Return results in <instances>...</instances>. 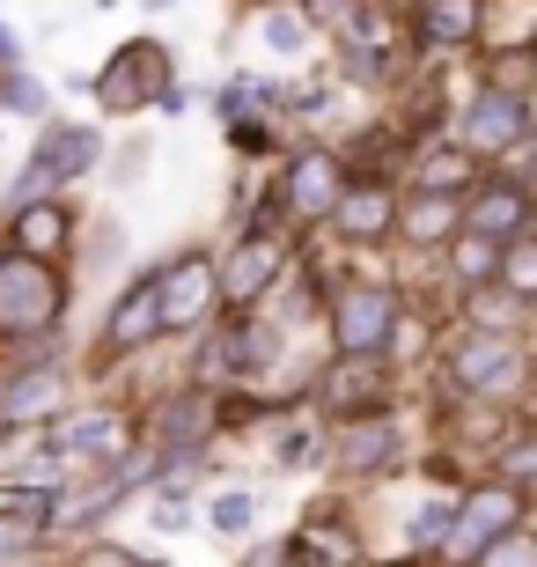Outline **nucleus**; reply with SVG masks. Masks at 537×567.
I'll use <instances>...</instances> for the list:
<instances>
[{
	"instance_id": "f257e3e1",
	"label": "nucleus",
	"mask_w": 537,
	"mask_h": 567,
	"mask_svg": "<svg viewBox=\"0 0 537 567\" xmlns=\"http://www.w3.org/2000/svg\"><path fill=\"white\" fill-rule=\"evenodd\" d=\"M60 280L52 266L30 251H8L0 258V339H38L44 324H60Z\"/></svg>"
},
{
	"instance_id": "f03ea898",
	"label": "nucleus",
	"mask_w": 537,
	"mask_h": 567,
	"mask_svg": "<svg viewBox=\"0 0 537 567\" xmlns=\"http://www.w3.org/2000/svg\"><path fill=\"white\" fill-rule=\"evenodd\" d=\"M89 163H96V133H89V126H60V133H44V147L30 155V169H22L16 199H30V192H44V185H60V177H82Z\"/></svg>"
},
{
	"instance_id": "7ed1b4c3",
	"label": "nucleus",
	"mask_w": 537,
	"mask_h": 567,
	"mask_svg": "<svg viewBox=\"0 0 537 567\" xmlns=\"http://www.w3.org/2000/svg\"><path fill=\"white\" fill-rule=\"evenodd\" d=\"M155 89H163V52H155V44H125L118 66H104V74H96L104 111H141Z\"/></svg>"
},
{
	"instance_id": "20e7f679",
	"label": "nucleus",
	"mask_w": 537,
	"mask_h": 567,
	"mask_svg": "<svg viewBox=\"0 0 537 567\" xmlns=\"http://www.w3.org/2000/svg\"><path fill=\"white\" fill-rule=\"evenodd\" d=\"M391 317H397L391 288H347L331 324H339V347H347V354H375V347H383V332H391Z\"/></svg>"
},
{
	"instance_id": "39448f33",
	"label": "nucleus",
	"mask_w": 537,
	"mask_h": 567,
	"mask_svg": "<svg viewBox=\"0 0 537 567\" xmlns=\"http://www.w3.org/2000/svg\"><path fill=\"white\" fill-rule=\"evenodd\" d=\"M516 516H523V494H516V486H478L472 502H464V524H472V530H456L450 553H486L500 530H516Z\"/></svg>"
},
{
	"instance_id": "423d86ee",
	"label": "nucleus",
	"mask_w": 537,
	"mask_h": 567,
	"mask_svg": "<svg viewBox=\"0 0 537 567\" xmlns=\"http://www.w3.org/2000/svg\"><path fill=\"white\" fill-rule=\"evenodd\" d=\"M339 199H347V169L331 163V155H302L288 169V207L295 214H339Z\"/></svg>"
},
{
	"instance_id": "0eeeda50",
	"label": "nucleus",
	"mask_w": 537,
	"mask_h": 567,
	"mask_svg": "<svg viewBox=\"0 0 537 567\" xmlns=\"http://www.w3.org/2000/svg\"><path fill=\"white\" fill-rule=\"evenodd\" d=\"M523 221H530V192H523V185H486L472 207H464V229L494 236V244H500V236H523Z\"/></svg>"
},
{
	"instance_id": "6e6552de",
	"label": "nucleus",
	"mask_w": 537,
	"mask_h": 567,
	"mask_svg": "<svg viewBox=\"0 0 537 567\" xmlns=\"http://www.w3.org/2000/svg\"><path fill=\"white\" fill-rule=\"evenodd\" d=\"M169 317H163V280H147V288H133L111 310V324H104V347H141L147 332H163Z\"/></svg>"
},
{
	"instance_id": "1a4fd4ad",
	"label": "nucleus",
	"mask_w": 537,
	"mask_h": 567,
	"mask_svg": "<svg viewBox=\"0 0 537 567\" xmlns=\"http://www.w3.org/2000/svg\"><path fill=\"white\" fill-rule=\"evenodd\" d=\"M450 377L456 383H500V377H516V347H508L500 332H478V339H464V347H456Z\"/></svg>"
},
{
	"instance_id": "9d476101",
	"label": "nucleus",
	"mask_w": 537,
	"mask_h": 567,
	"mask_svg": "<svg viewBox=\"0 0 537 567\" xmlns=\"http://www.w3.org/2000/svg\"><path fill=\"white\" fill-rule=\"evenodd\" d=\"M207 302H214V266H207V258H185V266L163 280V317H169V324H192Z\"/></svg>"
},
{
	"instance_id": "9b49d317",
	"label": "nucleus",
	"mask_w": 537,
	"mask_h": 567,
	"mask_svg": "<svg viewBox=\"0 0 537 567\" xmlns=\"http://www.w3.org/2000/svg\"><path fill=\"white\" fill-rule=\"evenodd\" d=\"M272 274H280V236H250V244H236V258H228V302H250Z\"/></svg>"
},
{
	"instance_id": "f8f14e48",
	"label": "nucleus",
	"mask_w": 537,
	"mask_h": 567,
	"mask_svg": "<svg viewBox=\"0 0 537 567\" xmlns=\"http://www.w3.org/2000/svg\"><path fill=\"white\" fill-rule=\"evenodd\" d=\"M464 141H472V147H516L523 141V104H516V96H500V89H494V96H478V111L464 118Z\"/></svg>"
},
{
	"instance_id": "ddd939ff",
	"label": "nucleus",
	"mask_w": 537,
	"mask_h": 567,
	"mask_svg": "<svg viewBox=\"0 0 537 567\" xmlns=\"http://www.w3.org/2000/svg\"><path fill=\"white\" fill-rule=\"evenodd\" d=\"M391 457H397V427L391 421H353L347 435H339V464H347V472H383Z\"/></svg>"
},
{
	"instance_id": "4468645a",
	"label": "nucleus",
	"mask_w": 537,
	"mask_h": 567,
	"mask_svg": "<svg viewBox=\"0 0 537 567\" xmlns=\"http://www.w3.org/2000/svg\"><path fill=\"white\" fill-rule=\"evenodd\" d=\"M397 221V199L383 185H353L347 199H339V229L347 236H383Z\"/></svg>"
},
{
	"instance_id": "2eb2a0df",
	"label": "nucleus",
	"mask_w": 537,
	"mask_h": 567,
	"mask_svg": "<svg viewBox=\"0 0 537 567\" xmlns=\"http://www.w3.org/2000/svg\"><path fill=\"white\" fill-rule=\"evenodd\" d=\"M52 405H60V377L52 369H30V377H16L0 391V421H44Z\"/></svg>"
},
{
	"instance_id": "dca6fc26",
	"label": "nucleus",
	"mask_w": 537,
	"mask_h": 567,
	"mask_svg": "<svg viewBox=\"0 0 537 567\" xmlns=\"http://www.w3.org/2000/svg\"><path fill=\"white\" fill-rule=\"evenodd\" d=\"M60 236H66V214L60 207H22L16 214V251L44 258V251H60Z\"/></svg>"
},
{
	"instance_id": "f3484780",
	"label": "nucleus",
	"mask_w": 537,
	"mask_h": 567,
	"mask_svg": "<svg viewBox=\"0 0 537 567\" xmlns=\"http://www.w3.org/2000/svg\"><path fill=\"white\" fill-rule=\"evenodd\" d=\"M450 221H456V199H450V192H420L413 207H405V236H413V244L450 236Z\"/></svg>"
},
{
	"instance_id": "a211bd4d",
	"label": "nucleus",
	"mask_w": 537,
	"mask_h": 567,
	"mask_svg": "<svg viewBox=\"0 0 537 567\" xmlns=\"http://www.w3.org/2000/svg\"><path fill=\"white\" fill-rule=\"evenodd\" d=\"M472 22H478V0H434L427 8V38L456 44V38H472Z\"/></svg>"
},
{
	"instance_id": "6ab92c4d",
	"label": "nucleus",
	"mask_w": 537,
	"mask_h": 567,
	"mask_svg": "<svg viewBox=\"0 0 537 567\" xmlns=\"http://www.w3.org/2000/svg\"><path fill=\"white\" fill-rule=\"evenodd\" d=\"M324 399H331V405H347V399H383V369H361V354H353V369H339V377L324 383Z\"/></svg>"
},
{
	"instance_id": "aec40b11",
	"label": "nucleus",
	"mask_w": 537,
	"mask_h": 567,
	"mask_svg": "<svg viewBox=\"0 0 537 567\" xmlns=\"http://www.w3.org/2000/svg\"><path fill=\"white\" fill-rule=\"evenodd\" d=\"M464 177H472V163H464V147H434L427 163H420V185H427V192H456Z\"/></svg>"
},
{
	"instance_id": "412c9836",
	"label": "nucleus",
	"mask_w": 537,
	"mask_h": 567,
	"mask_svg": "<svg viewBox=\"0 0 537 567\" xmlns=\"http://www.w3.org/2000/svg\"><path fill=\"white\" fill-rule=\"evenodd\" d=\"M199 427H207V413H199V399H185L177 413H163V442H177V457H185L192 442H199Z\"/></svg>"
},
{
	"instance_id": "4be33fe9",
	"label": "nucleus",
	"mask_w": 537,
	"mask_h": 567,
	"mask_svg": "<svg viewBox=\"0 0 537 567\" xmlns=\"http://www.w3.org/2000/svg\"><path fill=\"white\" fill-rule=\"evenodd\" d=\"M500 274H508V288H516V295H537V236H523L516 251L500 258Z\"/></svg>"
},
{
	"instance_id": "5701e85b",
	"label": "nucleus",
	"mask_w": 537,
	"mask_h": 567,
	"mask_svg": "<svg viewBox=\"0 0 537 567\" xmlns=\"http://www.w3.org/2000/svg\"><path fill=\"white\" fill-rule=\"evenodd\" d=\"M118 442H125V421H118V413H96V421L74 427V450H118Z\"/></svg>"
},
{
	"instance_id": "b1692460",
	"label": "nucleus",
	"mask_w": 537,
	"mask_h": 567,
	"mask_svg": "<svg viewBox=\"0 0 537 567\" xmlns=\"http://www.w3.org/2000/svg\"><path fill=\"white\" fill-rule=\"evenodd\" d=\"M494 266H500V258H494V236H478L472 251H456V274H464V280H486Z\"/></svg>"
},
{
	"instance_id": "393cba45",
	"label": "nucleus",
	"mask_w": 537,
	"mask_h": 567,
	"mask_svg": "<svg viewBox=\"0 0 537 567\" xmlns=\"http://www.w3.org/2000/svg\"><path fill=\"white\" fill-rule=\"evenodd\" d=\"M250 524V494H221L214 502V530H244Z\"/></svg>"
},
{
	"instance_id": "a878e982",
	"label": "nucleus",
	"mask_w": 537,
	"mask_h": 567,
	"mask_svg": "<svg viewBox=\"0 0 537 567\" xmlns=\"http://www.w3.org/2000/svg\"><path fill=\"white\" fill-rule=\"evenodd\" d=\"M450 524H456V516H450V508H442V502H434L427 516H420V524H413V538H420V546H442V538H450Z\"/></svg>"
},
{
	"instance_id": "bb28decb",
	"label": "nucleus",
	"mask_w": 537,
	"mask_h": 567,
	"mask_svg": "<svg viewBox=\"0 0 537 567\" xmlns=\"http://www.w3.org/2000/svg\"><path fill=\"white\" fill-rule=\"evenodd\" d=\"M266 44L272 52H295V44H302V22L295 16H266Z\"/></svg>"
},
{
	"instance_id": "cd10ccee",
	"label": "nucleus",
	"mask_w": 537,
	"mask_h": 567,
	"mask_svg": "<svg viewBox=\"0 0 537 567\" xmlns=\"http://www.w3.org/2000/svg\"><path fill=\"white\" fill-rule=\"evenodd\" d=\"M508 480H530L537 486V442H516V450H508Z\"/></svg>"
},
{
	"instance_id": "c85d7f7f",
	"label": "nucleus",
	"mask_w": 537,
	"mask_h": 567,
	"mask_svg": "<svg viewBox=\"0 0 537 567\" xmlns=\"http://www.w3.org/2000/svg\"><path fill=\"white\" fill-rule=\"evenodd\" d=\"M8 104H16V111H38L44 96H38V82H22V74H16V82H8Z\"/></svg>"
},
{
	"instance_id": "c756f323",
	"label": "nucleus",
	"mask_w": 537,
	"mask_h": 567,
	"mask_svg": "<svg viewBox=\"0 0 537 567\" xmlns=\"http://www.w3.org/2000/svg\"><path fill=\"white\" fill-rule=\"evenodd\" d=\"M478 324H508V295H478Z\"/></svg>"
},
{
	"instance_id": "7c9ffc66",
	"label": "nucleus",
	"mask_w": 537,
	"mask_h": 567,
	"mask_svg": "<svg viewBox=\"0 0 537 567\" xmlns=\"http://www.w3.org/2000/svg\"><path fill=\"white\" fill-rule=\"evenodd\" d=\"M310 16H317V22H347L353 0H310Z\"/></svg>"
},
{
	"instance_id": "2f4dec72",
	"label": "nucleus",
	"mask_w": 537,
	"mask_h": 567,
	"mask_svg": "<svg viewBox=\"0 0 537 567\" xmlns=\"http://www.w3.org/2000/svg\"><path fill=\"white\" fill-rule=\"evenodd\" d=\"M0 66H16V30L0 22Z\"/></svg>"
},
{
	"instance_id": "473e14b6",
	"label": "nucleus",
	"mask_w": 537,
	"mask_h": 567,
	"mask_svg": "<svg viewBox=\"0 0 537 567\" xmlns=\"http://www.w3.org/2000/svg\"><path fill=\"white\" fill-rule=\"evenodd\" d=\"M147 8H169V0H147Z\"/></svg>"
}]
</instances>
